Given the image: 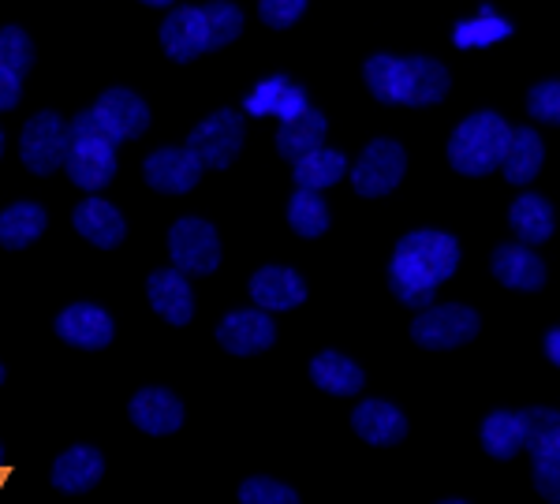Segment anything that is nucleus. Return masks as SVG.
<instances>
[{"instance_id":"obj_15","label":"nucleus","mask_w":560,"mask_h":504,"mask_svg":"<svg viewBox=\"0 0 560 504\" xmlns=\"http://www.w3.org/2000/svg\"><path fill=\"white\" fill-rule=\"evenodd\" d=\"M277 340V326L269 318V310H232L229 318L217 326V344L229 355H258L269 351Z\"/></svg>"},{"instance_id":"obj_16","label":"nucleus","mask_w":560,"mask_h":504,"mask_svg":"<svg viewBox=\"0 0 560 504\" xmlns=\"http://www.w3.org/2000/svg\"><path fill=\"white\" fill-rule=\"evenodd\" d=\"M147 300L158 318H165L168 326H187L195 318V295L187 284V273L176 266L153 269L147 277Z\"/></svg>"},{"instance_id":"obj_41","label":"nucleus","mask_w":560,"mask_h":504,"mask_svg":"<svg viewBox=\"0 0 560 504\" xmlns=\"http://www.w3.org/2000/svg\"><path fill=\"white\" fill-rule=\"evenodd\" d=\"M142 4H150V8H168L173 0H142Z\"/></svg>"},{"instance_id":"obj_20","label":"nucleus","mask_w":560,"mask_h":504,"mask_svg":"<svg viewBox=\"0 0 560 504\" xmlns=\"http://www.w3.org/2000/svg\"><path fill=\"white\" fill-rule=\"evenodd\" d=\"M306 90L300 83H292L288 75H269L243 97V113L255 116H277V120H292L295 113L306 109Z\"/></svg>"},{"instance_id":"obj_30","label":"nucleus","mask_w":560,"mask_h":504,"mask_svg":"<svg viewBox=\"0 0 560 504\" xmlns=\"http://www.w3.org/2000/svg\"><path fill=\"white\" fill-rule=\"evenodd\" d=\"M288 224H292V232H300L303 239H318L322 232H329V210H325V202H322V191L300 187V191L288 198Z\"/></svg>"},{"instance_id":"obj_43","label":"nucleus","mask_w":560,"mask_h":504,"mask_svg":"<svg viewBox=\"0 0 560 504\" xmlns=\"http://www.w3.org/2000/svg\"><path fill=\"white\" fill-rule=\"evenodd\" d=\"M0 460H8V448L4 445H0Z\"/></svg>"},{"instance_id":"obj_27","label":"nucleus","mask_w":560,"mask_h":504,"mask_svg":"<svg viewBox=\"0 0 560 504\" xmlns=\"http://www.w3.org/2000/svg\"><path fill=\"white\" fill-rule=\"evenodd\" d=\"M482 448L493 460H512L520 448H527V430H523V411H493L482 422Z\"/></svg>"},{"instance_id":"obj_10","label":"nucleus","mask_w":560,"mask_h":504,"mask_svg":"<svg viewBox=\"0 0 560 504\" xmlns=\"http://www.w3.org/2000/svg\"><path fill=\"white\" fill-rule=\"evenodd\" d=\"M404 168H408V157H404L400 142L374 139L363 154H359L355 168H351V187L363 198H382L404 179Z\"/></svg>"},{"instance_id":"obj_31","label":"nucleus","mask_w":560,"mask_h":504,"mask_svg":"<svg viewBox=\"0 0 560 504\" xmlns=\"http://www.w3.org/2000/svg\"><path fill=\"white\" fill-rule=\"evenodd\" d=\"M509 34H512V23L501 20V15H493V8H482L478 20L456 23L453 42L459 49H482V45H497L501 38H509Z\"/></svg>"},{"instance_id":"obj_39","label":"nucleus","mask_w":560,"mask_h":504,"mask_svg":"<svg viewBox=\"0 0 560 504\" xmlns=\"http://www.w3.org/2000/svg\"><path fill=\"white\" fill-rule=\"evenodd\" d=\"M23 97V75H15L12 68L0 65V113H12Z\"/></svg>"},{"instance_id":"obj_29","label":"nucleus","mask_w":560,"mask_h":504,"mask_svg":"<svg viewBox=\"0 0 560 504\" xmlns=\"http://www.w3.org/2000/svg\"><path fill=\"white\" fill-rule=\"evenodd\" d=\"M512 228L523 243H546L553 236V210L541 195H523L512 202V213H509Z\"/></svg>"},{"instance_id":"obj_33","label":"nucleus","mask_w":560,"mask_h":504,"mask_svg":"<svg viewBox=\"0 0 560 504\" xmlns=\"http://www.w3.org/2000/svg\"><path fill=\"white\" fill-rule=\"evenodd\" d=\"M240 501L243 504H295L300 493L292 485L266 479V474H255V479H243L240 482Z\"/></svg>"},{"instance_id":"obj_35","label":"nucleus","mask_w":560,"mask_h":504,"mask_svg":"<svg viewBox=\"0 0 560 504\" xmlns=\"http://www.w3.org/2000/svg\"><path fill=\"white\" fill-rule=\"evenodd\" d=\"M535 485L541 497L560 501V434L535 453Z\"/></svg>"},{"instance_id":"obj_6","label":"nucleus","mask_w":560,"mask_h":504,"mask_svg":"<svg viewBox=\"0 0 560 504\" xmlns=\"http://www.w3.org/2000/svg\"><path fill=\"white\" fill-rule=\"evenodd\" d=\"M243 139H247V120L240 109H217L206 116L198 128L187 134V146L195 150V157L206 168H229L240 157Z\"/></svg>"},{"instance_id":"obj_19","label":"nucleus","mask_w":560,"mask_h":504,"mask_svg":"<svg viewBox=\"0 0 560 504\" xmlns=\"http://www.w3.org/2000/svg\"><path fill=\"white\" fill-rule=\"evenodd\" d=\"M247 292L261 310H292L306 300V281L288 266H261L250 277Z\"/></svg>"},{"instance_id":"obj_7","label":"nucleus","mask_w":560,"mask_h":504,"mask_svg":"<svg viewBox=\"0 0 560 504\" xmlns=\"http://www.w3.org/2000/svg\"><path fill=\"white\" fill-rule=\"evenodd\" d=\"M168 258L176 269L195 277H206L221 266V239L217 228L202 218H179L168 228Z\"/></svg>"},{"instance_id":"obj_17","label":"nucleus","mask_w":560,"mask_h":504,"mask_svg":"<svg viewBox=\"0 0 560 504\" xmlns=\"http://www.w3.org/2000/svg\"><path fill=\"white\" fill-rule=\"evenodd\" d=\"M128 419L135 430H142V434L165 437L184 426V403H179V396H173L168 389H139L128 403Z\"/></svg>"},{"instance_id":"obj_3","label":"nucleus","mask_w":560,"mask_h":504,"mask_svg":"<svg viewBox=\"0 0 560 504\" xmlns=\"http://www.w3.org/2000/svg\"><path fill=\"white\" fill-rule=\"evenodd\" d=\"M65 173L83 191H102L116 176V139L97 124L94 113H79L68 124V157Z\"/></svg>"},{"instance_id":"obj_37","label":"nucleus","mask_w":560,"mask_h":504,"mask_svg":"<svg viewBox=\"0 0 560 504\" xmlns=\"http://www.w3.org/2000/svg\"><path fill=\"white\" fill-rule=\"evenodd\" d=\"M303 12H306V0H258L261 23L273 26V31H288L292 23H300Z\"/></svg>"},{"instance_id":"obj_34","label":"nucleus","mask_w":560,"mask_h":504,"mask_svg":"<svg viewBox=\"0 0 560 504\" xmlns=\"http://www.w3.org/2000/svg\"><path fill=\"white\" fill-rule=\"evenodd\" d=\"M206 15H210V31H213V49H224L243 34V12L229 0H213L206 4Z\"/></svg>"},{"instance_id":"obj_14","label":"nucleus","mask_w":560,"mask_h":504,"mask_svg":"<svg viewBox=\"0 0 560 504\" xmlns=\"http://www.w3.org/2000/svg\"><path fill=\"white\" fill-rule=\"evenodd\" d=\"M71 228H75L90 247H102V250L120 247L124 236H128V221H124V213L97 191L90 198H83V202L71 210Z\"/></svg>"},{"instance_id":"obj_1","label":"nucleus","mask_w":560,"mask_h":504,"mask_svg":"<svg viewBox=\"0 0 560 504\" xmlns=\"http://www.w3.org/2000/svg\"><path fill=\"white\" fill-rule=\"evenodd\" d=\"M459 266V243L445 232H411L396 243L393 250V266H388V288L396 292V300L404 307H430L433 303V288L456 273Z\"/></svg>"},{"instance_id":"obj_28","label":"nucleus","mask_w":560,"mask_h":504,"mask_svg":"<svg viewBox=\"0 0 560 504\" xmlns=\"http://www.w3.org/2000/svg\"><path fill=\"white\" fill-rule=\"evenodd\" d=\"M345 173H348V157L329 146H318L295 161V184L311 187V191H325V187L340 184Z\"/></svg>"},{"instance_id":"obj_9","label":"nucleus","mask_w":560,"mask_h":504,"mask_svg":"<svg viewBox=\"0 0 560 504\" xmlns=\"http://www.w3.org/2000/svg\"><path fill=\"white\" fill-rule=\"evenodd\" d=\"M158 38L168 60H176V65H191L202 52H213V31L206 8H173L161 20Z\"/></svg>"},{"instance_id":"obj_25","label":"nucleus","mask_w":560,"mask_h":504,"mask_svg":"<svg viewBox=\"0 0 560 504\" xmlns=\"http://www.w3.org/2000/svg\"><path fill=\"white\" fill-rule=\"evenodd\" d=\"M311 382L329 396H355L366 385V374L340 351H322L311 359Z\"/></svg>"},{"instance_id":"obj_24","label":"nucleus","mask_w":560,"mask_h":504,"mask_svg":"<svg viewBox=\"0 0 560 504\" xmlns=\"http://www.w3.org/2000/svg\"><path fill=\"white\" fill-rule=\"evenodd\" d=\"M325 131H329L325 116L306 105V109L295 113L292 120H280V128H277V154L288 157V161H300L303 154H311V150L322 146Z\"/></svg>"},{"instance_id":"obj_26","label":"nucleus","mask_w":560,"mask_h":504,"mask_svg":"<svg viewBox=\"0 0 560 504\" xmlns=\"http://www.w3.org/2000/svg\"><path fill=\"white\" fill-rule=\"evenodd\" d=\"M541 161H546V150H541V139L530 128H516L509 139V150L501 157V173L509 184H530L541 173Z\"/></svg>"},{"instance_id":"obj_21","label":"nucleus","mask_w":560,"mask_h":504,"mask_svg":"<svg viewBox=\"0 0 560 504\" xmlns=\"http://www.w3.org/2000/svg\"><path fill=\"white\" fill-rule=\"evenodd\" d=\"M351 430L366 441V445H396L408 434V419L400 415L396 403L385 400H363L351 411Z\"/></svg>"},{"instance_id":"obj_36","label":"nucleus","mask_w":560,"mask_h":504,"mask_svg":"<svg viewBox=\"0 0 560 504\" xmlns=\"http://www.w3.org/2000/svg\"><path fill=\"white\" fill-rule=\"evenodd\" d=\"M523 430H527V448H530V456H535L538 448H546L549 441L560 434V411H549V408L523 411Z\"/></svg>"},{"instance_id":"obj_4","label":"nucleus","mask_w":560,"mask_h":504,"mask_svg":"<svg viewBox=\"0 0 560 504\" xmlns=\"http://www.w3.org/2000/svg\"><path fill=\"white\" fill-rule=\"evenodd\" d=\"M512 128L497 113H475L453 131L448 139V161L456 173L464 176H486L501 165L504 150H509Z\"/></svg>"},{"instance_id":"obj_38","label":"nucleus","mask_w":560,"mask_h":504,"mask_svg":"<svg viewBox=\"0 0 560 504\" xmlns=\"http://www.w3.org/2000/svg\"><path fill=\"white\" fill-rule=\"evenodd\" d=\"M527 109H530L535 120L560 124V83H557V79H549V83H538L535 90H530Z\"/></svg>"},{"instance_id":"obj_11","label":"nucleus","mask_w":560,"mask_h":504,"mask_svg":"<svg viewBox=\"0 0 560 504\" xmlns=\"http://www.w3.org/2000/svg\"><path fill=\"white\" fill-rule=\"evenodd\" d=\"M90 113L97 116V124H102V128L113 134L116 142L139 139V134L150 128V105L128 86L102 90V94H97V102L90 105Z\"/></svg>"},{"instance_id":"obj_22","label":"nucleus","mask_w":560,"mask_h":504,"mask_svg":"<svg viewBox=\"0 0 560 504\" xmlns=\"http://www.w3.org/2000/svg\"><path fill=\"white\" fill-rule=\"evenodd\" d=\"M49 228V213L38 202H12L0 210V247L4 250H23L31 243H38Z\"/></svg>"},{"instance_id":"obj_40","label":"nucleus","mask_w":560,"mask_h":504,"mask_svg":"<svg viewBox=\"0 0 560 504\" xmlns=\"http://www.w3.org/2000/svg\"><path fill=\"white\" fill-rule=\"evenodd\" d=\"M546 355H549V363L560 366V329L546 332Z\"/></svg>"},{"instance_id":"obj_13","label":"nucleus","mask_w":560,"mask_h":504,"mask_svg":"<svg viewBox=\"0 0 560 504\" xmlns=\"http://www.w3.org/2000/svg\"><path fill=\"white\" fill-rule=\"evenodd\" d=\"M52 329H57V337L65 340L68 348H83V351H102L113 344V337H116L113 314L105 307H97V303H71V307L57 314Z\"/></svg>"},{"instance_id":"obj_2","label":"nucleus","mask_w":560,"mask_h":504,"mask_svg":"<svg viewBox=\"0 0 560 504\" xmlns=\"http://www.w3.org/2000/svg\"><path fill=\"white\" fill-rule=\"evenodd\" d=\"M366 86L377 102L385 105H433L448 94V71L430 57H377L366 60L363 68Z\"/></svg>"},{"instance_id":"obj_32","label":"nucleus","mask_w":560,"mask_h":504,"mask_svg":"<svg viewBox=\"0 0 560 504\" xmlns=\"http://www.w3.org/2000/svg\"><path fill=\"white\" fill-rule=\"evenodd\" d=\"M38 60V49H34V38L23 31V26H0V65L12 68L15 75H26Z\"/></svg>"},{"instance_id":"obj_5","label":"nucleus","mask_w":560,"mask_h":504,"mask_svg":"<svg viewBox=\"0 0 560 504\" xmlns=\"http://www.w3.org/2000/svg\"><path fill=\"white\" fill-rule=\"evenodd\" d=\"M65 157H68V120L52 109L34 113L20 131L23 168L34 176H52L57 168H65Z\"/></svg>"},{"instance_id":"obj_18","label":"nucleus","mask_w":560,"mask_h":504,"mask_svg":"<svg viewBox=\"0 0 560 504\" xmlns=\"http://www.w3.org/2000/svg\"><path fill=\"white\" fill-rule=\"evenodd\" d=\"M105 474V456L94 445H71L52 460L49 482L60 493H86L102 482Z\"/></svg>"},{"instance_id":"obj_8","label":"nucleus","mask_w":560,"mask_h":504,"mask_svg":"<svg viewBox=\"0 0 560 504\" xmlns=\"http://www.w3.org/2000/svg\"><path fill=\"white\" fill-rule=\"evenodd\" d=\"M478 332V314L471 307H456V303H445V307H422L419 318L411 321V340L430 351H445V348H459L467 344Z\"/></svg>"},{"instance_id":"obj_12","label":"nucleus","mask_w":560,"mask_h":504,"mask_svg":"<svg viewBox=\"0 0 560 504\" xmlns=\"http://www.w3.org/2000/svg\"><path fill=\"white\" fill-rule=\"evenodd\" d=\"M202 161L195 157L191 146H161L142 161V176L153 191L161 195H187L202 179Z\"/></svg>"},{"instance_id":"obj_42","label":"nucleus","mask_w":560,"mask_h":504,"mask_svg":"<svg viewBox=\"0 0 560 504\" xmlns=\"http://www.w3.org/2000/svg\"><path fill=\"white\" fill-rule=\"evenodd\" d=\"M4 146H8V139H4V131H0V157H4Z\"/></svg>"},{"instance_id":"obj_23","label":"nucleus","mask_w":560,"mask_h":504,"mask_svg":"<svg viewBox=\"0 0 560 504\" xmlns=\"http://www.w3.org/2000/svg\"><path fill=\"white\" fill-rule=\"evenodd\" d=\"M493 277L501 284L516 288V292H538V288L546 284V266H541V258L535 250L512 243V247L493 250Z\"/></svg>"},{"instance_id":"obj_44","label":"nucleus","mask_w":560,"mask_h":504,"mask_svg":"<svg viewBox=\"0 0 560 504\" xmlns=\"http://www.w3.org/2000/svg\"><path fill=\"white\" fill-rule=\"evenodd\" d=\"M4 377H8V371H4V366H0V385H4Z\"/></svg>"}]
</instances>
